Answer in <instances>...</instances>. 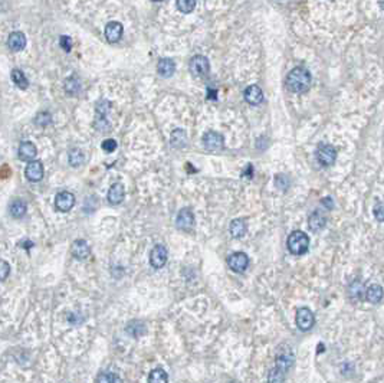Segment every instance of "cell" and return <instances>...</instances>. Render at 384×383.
<instances>
[{
    "label": "cell",
    "instance_id": "obj_13",
    "mask_svg": "<svg viewBox=\"0 0 384 383\" xmlns=\"http://www.w3.org/2000/svg\"><path fill=\"white\" fill-rule=\"evenodd\" d=\"M71 254L77 260H86L91 255V248L85 239H77L71 246Z\"/></svg>",
    "mask_w": 384,
    "mask_h": 383
},
{
    "label": "cell",
    "instance_id": "obj_21",
    "mask_svg": "<svg viewBox=\"0 0 384 383\" xmlns=\"http://www.w3.org/2000/svg\"><path fill=\"white\" fill-rule=\"evenodd\" d=\"M384 295V289L379 284H371L370 287L366 289V300L371 304H379Z\"/></svg>",
    "mask_w": 384,
    "mask_h": 383
},
{
    "label": "cell",
    "instance_id": "obj_39",
    "mask_svg": "<svg viewBox=\"0 0 384 383\" xmlns=\"http://www.w3.org/2000/svg\"><path fill=\"white\" fill-rule=\"evenodd\" d=\"M373 213H374V218L377 219L379 222H384V203H377V205L374 206V210H373Z\"/></svg>",
    "mask_w": 384,
    "mask_h": 383
},
{
    "label": "cell",
    "instance_id": "obj_2",
    "mask_svg": "<svg viewBox=\"0 0 384 383\" xmlns=\"http://www.w3.org/2000/svg\"><path fill=\"white\" fill-rule=\"evenodd\" d=\"M287 245L291 254L294 255H304L309 248V238L302 231H294L288 236Z\"/></svg>",
    "mask_w": 384,
    "mask_h": 383
},
{
    "label": "cell",
    "instance_id": "obj_7",
    "mask_svg": "<svg viewBox=\"0 0 384 383\" xmlns=\"http://www.w3.org/2000/svg\"><path fill=\"white\" fill-rule=\"evenodd\" d=\"M167 257H168V254H167L165 246L161 245V244L155 245L153 249H151V252H150L151 267H153V268H155V270L163 268V267L165 265V262H167Z\"/></svg>",
    "mask_w": 384,
    "mask_h": 383
},
{
    "label": "cell",
    "instance_id": "obj_36",
    "mask_svg": "<svg viewBox=\"0 0 384 383\" xmlns=\"http://www.w3.org/2000/svg\"><path fill=\"white\" fill-rule=\"evenodd\" d=\"M95 128L96 130H99V131H110L111 127H110V123L107 121V117H101V115H98L95 120Z\"/></svg>",
    "mask_w": 384,
    "mask_h": 383
},
{
    "label": "cell",
    "instance_id": "obj_23",
    "mask_svg": "<svg viewBox=\"0 0 384 383\" xmlns=\"http://www.w3.org/2000/svg\"><path fill=\"white\" fill-rule=\"evenodd\" d=\"M348 295L353 301H361L363 298H366V289L363 287V283L358 280L353 281L348 288Z\"/></svg>",
    "mask_w": 384,
    "mask_h": 383
},
{
    "label": "cell",
    "instance_id": "obj_42",
    "mask_svg": "<svg viewBox=\"0 0 384 383\" xmlns=\"http://www.w3.org/2000/svg\"><path fill=\"white\" fill-rule=\"evenodd\" d=\"M243 176H247V178H252V176H253V167H252L250 164L247 166L246 172L243 173Z\"/></svg>",
    "mask_w": 384,
    "mask_h": 383
},
{
    "label": "cell",
    "instance_id": "obj_35",
    "mask_svg": "<svg viewBox=\"0 0 384 383\" xmlns=\"http://www.w3.org/2000/svg\"><path fill=\"white\" fill-rule=\"evenodd\" d=\"M110 111V102L107 99H101L98 104H96V114L101 115V117H107Z\"/></svg>",
    "mask_w": 384,
    "mask_h": 383
},
{
    "label": "cell",
    "instance_id": "obj_28",
    "mask_svg": "<svg viewBox=\"0 0 384 383\" xmlns=\"http://www.w3.org/2000/svg\"><path fill=\"white\" fill-rule=\"evenodd\" d=\"M68 160L71 166L79 167V166L83 164V162H85V156H83V153L79 150V149H72V150L68 153Z\"/></svg>",
    "mask_w": 384,
    "mask_h": 383
},
{
    "label": "cell",
    "instance_id": "obj_1",
    "mask_svg": "<svg viewBox=\"0 0 384 383\" xmlns=\"http://www.w3.org/2000/svg\"><path fill=\"white\" fill-rule=\"evenodd\" d=\"M311 84H312L311 72L307 68H302V67L294 68L287 77V87H288L289 91L294 93V94L307 93L311 88Z\"/></svg>",
    "mask_w": 384,
    "mask_h": 383
},
{
    "label": "cell",
    "instance_id": "obj_43",
    "mask_svg": "<svg viewBox=\"0 0 384 383\" xmlns=\"http://www.w3.org/2000/svg\"><path fill=\"white\" fill-rule=\"evenodd\" d=\"M322 203H324V205H328V209H331V207H332V202H331V199H329V197L324 199V200H322Z\"/></svg>",
    "mask_w": 384,
    "mask_h": 383
},
{
    "label": "cell",
    "instance_id": "obj_14",
    "mask_svg": "<svg viewBox=\"0 0 384 383\" xmlns=\"http://www.w3.org/2000/svg\"><path fill=\"white\" fill-rule=\"evenodd\" d=\"M124 27L120 22H110L105 26V38L110 43H115L123 38Z\"/></svg>",
    "mask_w": 384,
    "mask_h": 383
},
{
    "label": "cell",
    "instance_id": "obj_26",
    "mask_svg": "<svg viewBox=\"0 0 384 383\" xmlns=\"http://www.w3.org/2000/svg\"><path fill=\"white\" fill-rule=\"evenodd\" d=\"M10 213H12V216L16 219L25 216V213H26V203H25L23 200H20V199L13 200V202L10 203Z\"/></svg>",
    "mask_w": 384,
    "mask_h": 383
},
{
    "label": "cell",
    "instance_id": "obj_40",
    "mask_svg": "<svg viewBox=\"0 0 384 383\" xmlns=\"http://www.w3.org/2000/svg\"><path fill=\"white\" fill-rule=\"evenodd\" d=\"M0 278H1V281H4L6 278H7V275L10 273V267H9V264L6 262V261H1V268H0Z\"/></svg>",
    "mask_w": 384,
    "mask_h": 383
},
{
    "label": "cell",
    "instance_id": "obj_24",
    "mask_svg": "<svg viewBox=\"0 0 384 383\" xmlns=\"http://www.w3.org/2000/svg\"><path fill=\"white\" fill-rule=\"evenodd\" d=\"M64 87H65L67 94H69V96H77V94H79V91H81V88H82V87H81V82H79V80H78L77 77H69V78H67Z\"/></svg>",
    "mask_w": 384,
    "mask_h": 383
},
{
    "label": "cell",
    "instance_id": "obj_22",
    "mask_svg": "<svg viewBox=\"0 0 384 383\" xmlns=\"http://www.w3.org/2000/svg\"><path fill=\"white\" fill-rule=\"evenodd\" d=\"M247 231V226H246V222L243 220V219H234L230 222V226H229V232L230 235L233 236V238H242V236H245L246 235Z\"/></svg>",
    "mask_w": 384,
    "mask_h": 383
},
{
    "label": "cell",
    "instance_id": "obj_5",
    "mask_svg": "<svg viewBox=\"0 0 384 383\" xmlns=\"http://www.w3.org/2000/svg\"><path fill=\"white\" fill-rule=\"evenodd\" d=\"M189 68H190L193 77L203 78V77H206L207 74H209V71H210V64H209L206 56L196 55V56H193L192 59H190Z\"/></svg>",
    "mask_w": 384,
    "mask_h": 383
},
{
    "label": "cell",
    "instance_id": "obj_11",
    "mask_svg": "<svg viewBox=\"0 0 384 383\" xmlns=\"http://www.w3.org/2000/svg\"><path fill=\"white\" fill-rule=\"evenodd\" d=\"M75 205V196L71 192H61L55 197V206L59 212H69Z\"/></svg>",
    "mask_w": 384,
    "mask_h": 383
},
{
    "label": "cell",
    "instance_id": "obj_29",
    "mask_svg": "<svg viewBox=\"0 0 384 383\" xmlns=\"http://www.w3.org/2000/svg\"><path fill=\"white\" fill-rule=\"evenodd\" d=\"M12 80L13 82L20 88V90H26L29 87V81L28 78H26V75L22 72V71H19V69H13L12 71Z\"/></svg>",
    "mask_w": 384,
    "mask_h": 383
},
{
    "label": "cell",
    "instance_id": "obj_32",
    "mask_svg": "<svg viewBox=\"0 0 384 383\" xmlns=\"http://www.w3.org/2000/svg\"><path fill=\"white\" fill-rule=\"evenodd\" d=\"M196 7V0H177V9L181 13H192Z\"/></svg>",
    "mask_w": 384,
    "mask_h": 383
},
{
    "label": "cell",
    "instance_id": "obj_41",
    "mask_svg": "<svg viewBox=\"0 0 384 383\" xmlns=\"http://www.w3.org/2000/svg\"><path fill=\"white\" fill-rule=\"evenodd\" d=\"M61 46H62L64 51L69 52L71 48H72V41H71V38H69V36H61Z\"/></svg>",
    "mask_w": 384,
    "mask_h": 383
},
{
    "label": "cell",
    "instance_id": "obj_33",
    "mask_svg": "<svg viewBox=\"0 0 384 383\" xmlns=\"http://www.w3.org/2000/svg\"><path fill=\"white\" fill-rule=\"evenodd\" d=\"M171 143L176 147H183L186 144V133L183 130H174L171 133Z\"/></svg>",
    "mask_w": 384,
    "mask_h": 383
},
{
    "label": "cell",
    "instance_id": "obj_17",
    "mask_svg": "<svg viewBox=\"0 0 384 383\" xmlns=\"http://www.w3.org/2000/svg\"><path fill=\"white\" fill-rule=\"evenodd\" d=\"M38 154V149L33 143L30 141H23L19 146V159L23 162H32Z\"/></svg>",
    "mask_w": 384,
    "mask_h": 383
},
{
    "label": "cell",
    "instance_id": "obj_34",
    "mask_svg": "<svg viewBox=\"0 0 384 383\" xmlns=\"http://www.w3.org/2000/svg\"><path fill=\"white\" fill-rule=\"evenodd\" d=\"M35 123L41 127H48L49 124L52 123V117L49 112H39L36 117H35Z\"/></svg>",
    "mask_w": 384,
    "mask_h": 383
},
{
    "label": "cell",
    "instance_id": "obj_3",
    "mask_svg": "<svg viewBox=\"0 0 384 383\" xmlns=\"http://www.w3.org/2000/svg\"><path fill=\"white\" fill-rule=\"evenodd\" d=\"M294 352H292V347L288 346V344H281L278 347V353H276V357H275V366L282 369L284 372L288 373V370L292 368L294 365Z\"/></svg>",
    "mask_w": 384,
    "mask_h": 383
},
{
    "label": "cell",
    "instance_id": "obj_15",
    "mask_svg": "<svg viewBox=\"0 0 384 383\" xmlns=\"http://www.w3.org/2000/svg\"><path fill=\"white\" fill-rule=\"evenodd\" d=\"M243 96L250 105H261L263 102V93L258 85H249L245 90Z\"/></svg>",
    "mask_w": 384,
    "mask_h": 383
},
{
    "label": "cell",
    "instance_id": "obj_12",
    "mask_svg": "<svg viewBox=\"0 0 384 383\" xmlns=\"http://www.w3.org/2000/svg\"><path fill=\"white\" fill-rule=\"evenodd\" d=\"M25 176L29 182H41L43 179V164L39 160H32L25 169Z\"/></svg>",
    "mask_w": 384,
    "mask_h": 383
},
{
    "label": "cell",
    "instance_id": "obj_25",
    "mask_svg": "<svg viewBox=\"0 0 384 383\" xmlns=\"http://www.w3.org/2000/svg\"><path fill=\"white\" fill-rule=\"evenodd\" d=\"M127 333L131 334L133 337H141L144 333H146V326L143 321H138V320H133L128 323L127 326Z\"/></svg>",
    "mask_w": 384,
    "mask_h": 383
},
{
    "label": "cell",
    "instance_id": "obj_20",
    "mask_svg": "<svg viewBox=\"0 0 384 383\" xmlns=\"http://www.w3.org/2000/svg\"><path fill=\"white\" fill-rule=\"evenodd\" d=\"M157 71L161 77L170 78L176 72V62L170 58H163V59H160V62L157 65Z\"/></svg>",
    "mask_w": 384,
    "mask_h": 383
},
{
    "label": "cell",
    "instance_id": "obj_44",
    "mask_svg": "<svg viewBox=\"0 0 384 383\" xmlns=\"http://www.w3.org/2000/svg\"><path fill=\"white\" fill-rule=\"evenodd\" d=\"M32 245H33V244H32L30 241H26V242H20V246H23V248H26V249H29V248H30Z\"/></svg>",
    "mask_w": 384,
    "mask_h": 383
},
{
    "label": "cell",
    "instance_id": "obj_27",
    "mask_svg": "<svg viewBox=\"0 0 384 383\" xmlns=\"http://www.w3.org/2000/svg\"><path fill=\"white\" fill-rule=\"evenodd\" d=\"M285 378H287V372H284L279 368H272L269 370V375H268V383H284L285 382Z\"/></svg>",
    "mask_w": 384,
    "mask_h": 383
},
{
    "label": "cell",
    "instance_id": "obj_9",
    "mask_svg": "<svg viewBox=\"0 0 384 383\" xmlns=\"http://www.w3.org/2000/svg\"><path fill=\"white\" fill-rule=\"evenodd\" d=\"M176 226L180 231H192L194 226V215L189 207H184L178 212L176 218Z\"/></svg>",
    "mask_w": 384,
    "mask_h": 383
},
{
    "label": "cell",
    "instance_id": "obj_18",
    "mask_svg": "<svg viewBox=\"0 0 384 383\" xmlns=\"http://www.w3.org/2000/svg\"><path fill=\"white\" fill-rule=\"evenodd\" d=\"M7 45H9V48L12 51L19 52V51H22L26 46V36L22 32H13L7 38Z\"/></svg>",
    "mask_w": 384,
    "mask_h": 383
},
{
    "label": "cell",
    "instance_id": "obj_16",
    "mask_svg": "<svg viewBox=\"0 0 384 383\" xmlns=\"http://www.w3.org/2000/svg\"><path fill=\"white\" fill-rule=\"evenodd\" d=\"M327 225V218L321 210H315L314 213H311V216L308 219V226L312 232H319L325 228Z\"/></svg>",
    "mask_w": 384,
    "mask_h": 383
},
{
    "label": "cell",
    "instance_id": "obj_19",
    "mask_svg": "<svg viewBox=\"0 0 384 383\" xmlns=\"http://www.w3.org/2000/svg\"><path fill=\"white\" fill-rule=\"evenodd\" d=\"M125 197V191L121 183H114L108 191V202L111 205H120Z\"/></svg>",
    "mask_w": 384,
    "mask_h": 383
},
{
    "label": "cell",
    "instance_id": "obj_45",
    "mask_svg": "<svg viewBox=\"0 0 384 383\" xmlns=\"http://www.w3.org/2000/svg\"><path fill=\"white\" fill-rule=\"evenodd\" d=\"M379 4H380V7L384 10V0H379Z\"/></svg>",
    "mask_w": 384,
    "mask_h": 383
},
{
    "label": "cell",
    "instance_id": "obj_4",
    "mask_svg": "<svg viewBox=\"0 0 384 383\" xmlns=\"http://www.w3.org/2000/svg\"><path fill=\"white\" fill-rule=\"evenodd\" d=\"M316 160L321 166H332L337 160V149L331 144H319L318 149H316Z\"/></svg>",
    "mask_w": 384,
    "mask_h": 383
},
{
    "label": "cell",
    "instance_id": "obj_38",
    "mask_svg": "<svg viewBox=\"0 0 384 383\" xmlns=\"http://www.w3.org/2000/svg\"><path fill=\"white\" fill-rule=\"evenodd\" d=\"M101 147H102V150H105L107 153H112V151L117 149V141L112 140V138H107V140L102 141Z\"/></svg>",
    "mask_w": 384,
    "mask_h": 383
},
{
    "label": "cell",
    "instance_id": "obj_6",
    "mask_svg": "<svg viewBox=\"0 0 384 383\" xmlns=\"http://www.w3.org/2000/svg\"><path fill=\"white\" fill-rule=\"evenodd\" d=\"M297 326L300 330L302 331H308V330H311V328L314 327V324H315V317H314V313L309 310V308H307V307H302L300 308L298 311H297Z\"/></svg>",
    "mask_w": 384,
    "mask_h": 383
},
{
    "label": "cell",
    "instance_id": "obj_8",
    "mask_svg": "<svg viewBox=\"0 0 384 383\" xmlns=\"http://www.w3.org/2000/svg\"><path fill=\"white\" fill-rule=\"evenodd\" d=\"M228 265L233 273H243L249 265V257L245 252H234L228 258Z\"/></svg>",
    "mask_w": 384,
    "mask_h": 383
},
{
    "label": "cell",
    "instance_id": "obj_30",
    "mask_svg": "<svg viewBox=\"0 0 384 383\" xmlns=\"http://www.w3.org/2000/svg\"><path fill=\"white\" fill-rule=\"evenodd\" d=\"M167 381H168L167 373L163 369L153 370L149 376V383H167Z\"/></svg>",
    "mask_w": 384,
    "mask_h": 383
},
{
    "label": "cell",
    "instance_id": "obj_37",
    "mask_svg": "<svg viewBox=\"0 0 384 383\" xmlns=\"http://www.w3.org/2000/svg\"><path fill=\"white\" fill-rule=\"evenodd\" d=\"M275 185H276V188H279L281 191H287L289 186L288 178L284 176V175H278V176L275 178Z\"/></svg>",
    "mask_w": 384,
    "mask_h": 383
},
{
    "label": "cell",
    "instance_id": "obj_31",
    "mask_svg": "<svg viewBox=\"0 0 384 383\" xmlns=\"http://www.w3.org/2000/svg\"><path fill=\"white\" fill-rule=\"evenodd\" d=\"M96 383H121V379L118 375L115 373H111V372H105V373H101L96 379Z\"/></svg>",
    "mask_w": 384,
    "mask_h": 383
},
{
    "label": "cell",
    "instance_id": "obj_10",
    "mask_svg": "<svg viewBox=\"0 0 384 383\" xmlns=\"http://www.w3.org/2000/svg\"><path fill=\"white\" fill-rule=\"evenodd\" d=\"M203 146L207 150H222L225 147V140L223 136L216 133V131H207L203 136Z\"/></svg>",
    "mask_w": 384,
    "mask_h": 383
}]
</instances>
